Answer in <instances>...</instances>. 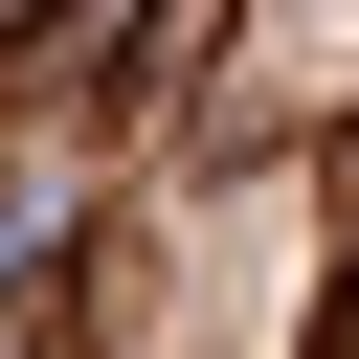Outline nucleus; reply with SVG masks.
Here are the masks:
<instances>
[{"label":"nucleus","instance_id":"1","mask_svg":"<svg viewBox=\"0 0 359 359\" xmlns=\"http://www.w3.org/2000/svg\"><path fill=\"white\" fill-rule=\"evenodd\" d=\"M45 22H67V0H0V45H45Z\"/></svg>","mask_w":359,"mask_h":359}]
</instances>
